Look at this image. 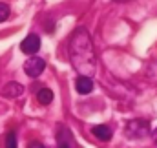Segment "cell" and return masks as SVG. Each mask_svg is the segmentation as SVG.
<instances>
[{
	"label": "cell",
	"mask_w": 157,
	"mask_h": 148,
	"mask_svg": "<svg viewBox=\"0 0 157 148\" xmlns=\"http://www.w3.org/2000/svg\"><path fill=\"white\" fill-rule=\"evenodd\" d=\"M68 53H70V60L71 66L75 68L78 75L84 77H91L97 72V55L93 49V42L90 33L84 28L75 29V33L70 38L68 44Z\"/></svg>",
	"instance_id": "1"
},
{
	"label": "cell",
	"mask_w": 157,
	"mask_h": 148,
	"mask_svg": "<svg viewBox=\"0 0 157 148\" xmlns=\"http://www.w3.org/2000/svg\"><path fill=\"white\" fill-rule=\"evenodd\" d=\"M124 134L128 139H143L150 134V123L146 119H132L126 123Z\"/></svg>",
	"instance_id": "2"
},
{
	"label": "cell",
	"mask_w": 157,
	"mask_h": 148,
	"mask_svg": "<svg viewBox=\"0 0 157 148\" xmlns=\"http://www.w3.org/2000/svg\"><path fill=\"white\" fill-rule=\"evenodd\" d=\"M57 148H78L77 141L71 134L70 128L66 126H60L59 128V134H57Z\"/></svg>",
	"instance_id": "3"
},
{
	"label": "cell",
	"mask_w": 157,
	"mask_h": 148,
	"mask_svg": "<svg viewBox=\"0 0 157 148\" xmlns=\"http://www.w3.org/2000/svg\"><path fill=\"white\" fill-rule=\"evenodd\" d=\"M44 68H46V60L40 59V57H31V59L26 60V64H24V72H26V75H29L31 79L39 77V75L44 72Z\"/></svg>",
	"instance_id": "4"
},
{
	"label": "cell",
	"mask_w": 157,
	"mask_h": 148,
	"mask_svg": "<svg viewBox=\"0 0 157 148\" xmlns=\"http://www.w3.org/2000/svg\"><path fill=\"white\" fill-rule=\"evenodd\" d=\"M20 49H22V53L35 55V53L40 49V38H39V35H35V33H29L28 37L20 42Z\"/></svg>",
	"instance_id": "5"
},
{
	"label": "cell",
	"mask_w": 157,
	"mask_h": 148,
	"mask_svg": "<svg viewBox=\"0 0 157 148\" xmlns=\"http://www.w3.org/2000/svg\"><path fill=\"white\" fill-rule=\"evenodd\" d=\"M24 93V86L20 82H7L4 88H2V95L6 99H17Z\"/></svg>",
	"instance_id": "6"
},
{
	"label": "cell",
	"mask_w": 157,
	"mask_h": 148,
	"mask_svg": "<svg viewBox=\"0 0 157 148\" xmlns=\"http://www.w3.org/2000/svg\"><path fill=\"white\" fill-rule=\"evenodd\" d=\"M75 90H77L80 95L91 93V90H93V80H91V77H84V75L77 77V80H75Z\"/></svg>",
	"instance_id": "7"
},
{
	"label": "cell",
	"mask_w": 157,
	"mask_h": 148,
	"mask_svg": "<svg viewBox=\"0 0 157 148\" xmlns=\"http://www.w3.org/2000/svg\"><path fill=\"white\" fill-rule=\"evenodd\" d=\"M91 134H93L99 141H110L112 135H113L112 128L106 126V124H97V126H93V128H91Z\"/></svg>",
	"instance_id": "8"
},
{
	"label": "cell",
	"mask_w": 157,
	"mask_h": 148,
	"mask_svg": "<svg viewBox=\"0 0 157 148\" xmlns=\"http://www.w3.org/2000/svg\"><path fill=\"white\" fill-rule=\"evenodd\" d=\"M37 101H39V104H44V106H48L51 101H53V92L49 90V88H42L37 92Z\"/></svg>",
	"instance_id": "9"
},
{
	"label": "cell",
	"mask_w": 157,
	"mask_h": 148,
	"mask_svg": "<svg viewBox=\"0 0 157 148\" xmlns=\"http://www.w3.org/2000/svg\"><path fill=\"white\" fill-rule=\"evenodd\" d=\"M6 148H17V134L15 132H7V135H6Z\"/></svg>",
	"instance_id": "10"
},
{
	"label": "cell",
	"mask_w": 157,
	"mask_h": 148,
	"mask_svg": "<svg viewBox=\"0 0 157 148\" xmlns=\"http://www.w3.org/2000/svg\"><path fill=\"white\" fill-rule=\"evenodd\" d=\"M7 17H9V6L0 2V22H6Z\"/></svg>",
	"instance_id": "11"
},
{
	"label": "cell",
	"mask_w": 157,
	"mask_h": 148,
	"mask_svg": "<svg viewBox=\"0 0 157 148\" xmlns=\"http://www.w3.org/2000/svg\"><path fill=\"white\" fill-rule=\"evenodd\" d=\"M28 148H46V146H44L40 141H31V143L28 145Z\"/></svg>",
	"instance_id": "12"
},
{
	"label": "cell",
	"mask_w": 157,
	"mask_h": 148,
	"mask_svg": "<svg viewBox=\"0 0 157 148\" xmlns=\"http://www.w3.org/2000/svg\"><path fill=\"white\" fill-rule=\"evenodd\" d=\"M152 139H154V143L157 145V128L154 130V132H152Z\"/></svg>",
	"instance_id": "13"
},
{
	"label": "cell",
	"mask_w": 157,
	"mask_h": 148,
	"mask_svg": "<svg viewBox=\"0 0 157 148\" xmlns=\"http://www.w3.org/2000/svg\"><path fill=\"white\" fill-rule=\"evenodd\" d=\"M117 2H124V0H117Z\"/></svg>",
	"instance_id": "14"
}]
</instances>
